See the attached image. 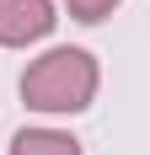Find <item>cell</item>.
Wrapping results in <instances>:
<instances>
[{"instance_id":"obj_1","label":"cell","mask_w":150,"mask_h":155,"mask_svg":"<svg viewBox=\"0 0 150 155\" xmlns=\"http://www.w3.org/2000/svg\"><path fill=\"white\" fill-rule=\"evenodd\" d=\"M91 96H97V59L86 48H48L22 75V102L32 112H80L91 107Z\"/></svg>"},{"instance_id":"obj_2","label":"cell","mask_w":150,"mask_h":155,"mask_svg":"<svg viewBox=\"0 0 150 155\" xmlns=\"http://www.w3.org/2000/svg\"><path fill=\"white\" fill-rule=\"evenodd\" d=\"M54 27V0H0V43L27 48L38 38H48Z\"/></svg>"},{"instance_id":"obj_3","label":"cell","mask_w":150,"mask_h":155,"mask_svg":"<svg viewBox=\"0 0 150 155\" xmlns=\"http://www.w3.org/2000/svg\"><path fill=\"white\" fill-rule=\"evenodd\" d=\"M11 155H80V144L59 128H22L11 139Z\"/></svg>"},{"instance_id":"obj_4","label":"cell","mask_w":150,"mask_h":155,"mask_svg":"<svg viewBox=\"0 0 150 155\" xmlns=\"http://www.w3.org/2000/svg\"><path fill=\"white\" fill-rule=\"evenodd\" d=\"M64 5H70V16H80V21H102L118 0H64Z\"/></svg>"}]
</instances>
